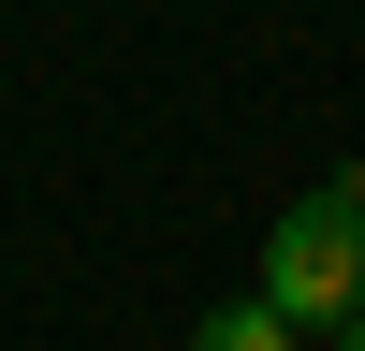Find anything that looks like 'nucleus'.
Instances as JSON below:
<instances>
[{"mask_svg":"<svg viewBox=\"0 0 365 351\" xmlns=\"http://www.w3.org/2000/svg\"><path fill=\"white\" fill-rule=\"evenodd\" d=\"M336 351H365V307H351V322H336Z\"/></svg>","mask_w":365,"mask_h":351,"instance_id":"nucleus-3","label":"nucleus"},{"mask_svg":"<svg viewBox=\"0 0 365 351\" xmlns=\"http://www.w3.org/2000/svg\"><path fill=\"white\" fill-rule=\"evenodd\" d=\"M190 351H307V337H292V322L263 307V292H220V307L190 322Z\"/></svg>","mask_w":365,"mask_h":351,"instance_id":"nucleus-2","label":"nucleus"},{"mask_svg":"<svg viewBox=\"0 0 365 351\" xmlns=\"http://www.w3.org/2000/svg\"><path fill=\"white\" fill-rule=\"evenodd\" d=\"M263 307L292 322V337H336L365 307V176H322V190H292L278 220H263Z\"/></svg>","mask_w":365,"mask_h":351,"instance_id":"nucleus-1","label":"nucleus"}]
</instances>
